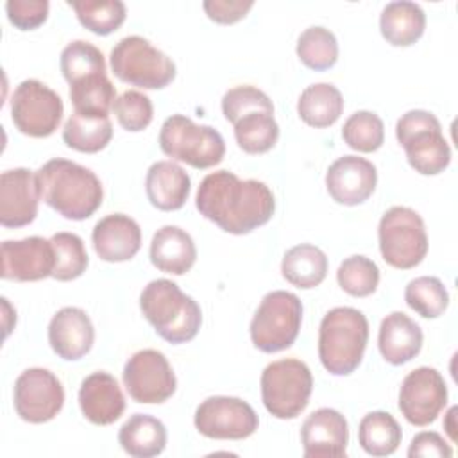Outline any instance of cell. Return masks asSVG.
I'll return each mask as SVG.
<instances>
[{"label":"cell","mask_w":458,"mask_h":458,"mask_svg":"<svg viewBox=\"0 0 458 458\" xmlns=\"http://www.w3.org/2000/svg\"><path fill=\"white\" fill-rule=\"evenodd\" d=\"M200 215L222 231L247 234L265 225L276 209L272 190L256 179L242 181L229 170L208 174L195 197Z\"/></svg>","instance_id":"cell-1"},{"label":"cell","mask_w":458,"mask_h":458,"mask_svg":"<svg viewBox=\"0 0 458 458\" xmlns=\"http://www.w3.org/2000/svg\"><path fill=\"white\" fill-rule=\"evenodd\" d=\"M41 199L68 220H86L102 204L100 179L89 168L55 157L38 172Z\"/></svg>","instance_id":"cell-2"},{"label":"cell","mask_w":458,"mask_h":458,"mask_svg":"<svg viewBox=\"0 0 458 458\" xmlns=\"http://www.w3.org/2000/svg\"><path fill=\"white\" fill-rule=\"evenodd\" d=\"M140 310L156 333L170 344L193 340L202 324L197 301L170 279L150 281L140 295Z\"/></svg>","instance_id":"cell-3"},{"label":"cell","mask_w":458,"mask_h":458,"mask_svg":"<svg viewBox=\"0 0 458 458\" xmlns=\"http://www.w3.org/2000/svg\"><path fill=\"white\" fill-rule=\"evenodd\" d=\"M369 342L367 317L351 306L329 310L318 329V358L322 367L333 376L352 374Z\"/></svg>","instance_id":"cell-4"},{"label":"cell","mask_w":458,"mask_h":458,"mask_svg":"<svg viewBox=\"0 0 458 458\" xmlns=\"http://www.w3.org/2000/svg\"><path fill=\"white\" fill-rule=\"evenodd\" d=\"M395 138L406 152L410 166L422 175H437L451 163V147L438 118L424 109L404 113L395 123Z\"/></svg>","instance_id":"cell-5"},{"label":"cell","mask_w":458,"mask_h":458,"mask_svg":"<svg viewBox=\"0 0 458 458\" xmlns=\"http://www.w3.org/2000/svg\"><path fill=\"white\" fill-rule=\"evenodd\" d=\"M159 147L172 161L206 170L218 165L225 154L222 134L211 125H199L184 114L168 116L159 131Z\"/></svg>","instance_id":"cell-6"},{"label":"cell","mask_w":458,"mask_h":458,"mask_svg":"<svg viewBox=\"0 0 458 458\" xmlns=\"http://www.w3.org/2000/svg\"><path fill=\"white\" fill-rule=\"evenodd\" d=\"M301 324V299L292 292L274 290L261 299L250 320V340L261 352H279L292 347Z\"/></svg>","instance_id":"cell-7"},{"label":"cell","mask_w":458,"mask_h":458,"mask_svg":"<svg viewBox=\"0 0 458 458\" xmlns=\"http://www.w3.org/2000/svg\"><path fill=\"white\" fill-rule=\"evenodd\" d=\"M261 399L276 419H295L308 406L313 390L310 367L295 358L272 361L261 372Z\"/></svg>","instance_id":"cell-8"},{"label":"cell","mask_w":458,"mask_h":458,"mask_svg":"<svg viewBox=\"0 0 458 458\" xmlns=\"http://www.w3.org/2000/svg\"><path fill=\"white\" fill-rule=\"evenodd\" d=\"M113 73L131 86L161 89L175 79L174 61L141 36H127L111 50Z\"/></svg>","instance_id":"cell-9"},{"label":"cell","mask_w":458,"mask_h":458,"mask_svg":"<svg viewBox=\"0 0 458 458\" xmlns=\"http://www.w3.org/2000/svg\"><path fill=\"white\" fill-rule=\"evenodd\" d=\"M379 250L383 259L399 270L417 267L428 254V234L420 215L406 206H392L379 220Z\"/></svg>","instance_id":"cell-10"},{"label":"cell","mask_w":458,"mask_h":458,"mask_svg":"<svg viewBox=\"0 0 458 458\" xmlns=\"http://www.w3.org/2000/svg\"><path fill=\"white\" fill-rule=\"evenodd\" d=\"M61 97L38 79L21 81L11 97V120L14 127L30 138L54 134L63 118Z\"/></svg>","instance_id":"cell-11"},{"label":"cell","mask_w":458,"mask_h":458,"mask_svg":"<svg viewBox=\"0 0 458 458\" xmlns=\"http://www.w3.org/2000/svg\"><path fill=\"white\" fill-rule=\"evenodd\" d=\"M122 377L127 394L140 404H161L177 388L174 369L166 356L156 349L134 352L127 360Z\"/></svg>","instance_id":"cell-12"},{"label":"cell","mask_w":458,"mask_h":458,"mask_svg":"<svg viewBox=\"0 0 458 458\" xmlns=\"http://www.w3.org/2000/svg\"><path fill=\"white\" fill-rule=\"evenodd\" d=\"M200 435L215 440H243L258 429V415L252 406L229 395H213L204 399L193 417Z\"/></svg>","instance_id":"cell-13"},{"label":"cell","mask_w":458,"mask_h":458,"mask_svg":"<svg viewBox=\"0 0 458 458\" xmlns=\"http://www.w3.org/2000/svg\"><path fill=\"white\" fill-rule=\"evenodd\" d=\"M64 404V390L54 372L41 367L23 370L14 383V410L30 424L52 420Z\"/></svg>","instance_id":"cell-14"},{"label":"cell","mask_w":458,"mask_h":458,"mask_svg":"<svg viewBox=\"0 0 458 458\" xmlns=\"http://www.w3.org/2000/svg\"><path fill=\"white\" fill-rule=\"evenodd\" d=\"M447 404V386L442 374L433 367L411 370L401 383L399 410L413 426L435 422Z\"/></svg>","instance_id":"cell-15"},{"label":"cell","mask_w":458,"mask_h":458,"mask_svg":"<svg viewBox=\"0 0 458 458\" xmlns=\"http://www.w3.org/2000/svg\"><path fill=\"white\" fill-rule=\"evenodd\" d=\"M0 276L9 281H39L52 277L55 268V250L50 240L29 236L23 240H5L0 249Z\"/></svg>","instance_id":"cell-16"},{"label":"cell","mask_w":458,"mask_h":458,"mask_svg":"<svg viewBox=\"0 0 458 458\" xmlns=\"http://www.w3.org/2000/svg\"><path fill=\"white\" fill-rule=\"evenodd\" d=\"M41 188L38 174L29 168L5 170L0 175V224L4 227H23L34 222Z\"/></svg>","instance_id":"cell-17"},{"label":"cell","mask_w":458,"mask_h":458,"mask_svg":"<svg viewBox=\"0 0 458 458\" xmlns=\"http://www.w3.org/2000/svg\"><path fill=\"white\" fill-rule=\"evenodd\" d=\"M376 166L358 156L338 157L326 172V188L331 199L344 206L365 202L376 190Z\"/></svg>","instance_id":"cell-18"},{"label":"cell","mask_w":458,"mask_h":458,"mask_svg":"<svg viewBox=\"0 0 458 458\" xmlns=\"http://www.w3.org/2000/svg\"><path fill=\"white\" fill-rule=\"evenodd\" d=\"M306 458L345 456L349 428L345 417L333 408H318L306 417L301 428Z\"/></svg>","instance_id":"cell-19"},{"label":"cell","mask_w":458,"mask_h":458,"mask_svg":"<svg viewBox=\"0 0 458 458\" xmlns=\"http://www.w3.org/2000/svg\"><path fill=\"white\" fill-rule=\"evenodd\" d=\"M93 340L95 329L91 318L81 308H61L48 324V344L52 351L66 361L86 356L93 347Z\"/></svg>","instance_id":"cell-20"},{"label":"cell","mask_w":458,"mask_h":458,"mask_svg":"<svg viewBox=\"0 0 458 458\" xmlns=\"http://www.w3.org/2000/svg\"><path fill=\"white\" fill-rule=\"evenodd\" d=\"M91 242L100 259L122 263L138 254L141 247V229L129 215L111 213L95 224Z\"/></svg>","instance_id":"cell-21"},{"label":"cell","mask_w":458,"mask_h":458,"mask_svg":"<svg viewBox=\"0 0 458 458\" xmlns=\"http://www.w3.org/2000/svg\"><path fill=\"white\" fill-rule=\"evenodd\" d=\"M79 406L91 424L107 426L122 417L125 397L114 376L98 370L82 379L79 388Z\"/></svg>","instance_id":"cell-22"},{"label":"cell","mask_w":458,"mask_h":458,"mask_svg":"<svg viewBox=\"0 0 458 458\" xmlns=\"http://www.w3.org/2000/svg\"><path fill=\"white\" fill-rule=\"evenodd\" d=\"M422 329L403 311H392L381 320L377 345L385 361L403 365L413 360L422 349Z\"/></svg>","instance_id":"cell-23"},{"label":"cell","mask_w":458,"mask_h":458,"mask_svg":"<svg viewBox=\"0 0 458 458\" xmlns=\"http://www.w3.org/2000/svg\"><path fill=\"white\" fill-rule=\"evenodd\" d=\"M197 259L193 238L177 225H163L157 229L150 242L152 265L166 274L182 276Z\"/></svg>","instance_id":"cell-24"},{"label":"cell","mask_w":458,"mask_h":458,"mask_svg":"<svg viewBox=\"0 0 458 458\" xmlns=\"http://www.w3.org/2000/svg\"><path fill=\"white\" fill-rule=\"evenodd\" d=\"M190 175L174 161L154 163L145 177V191L150 204L161 211H175L190 195Z\"/></svg>","instance_id":"cell-25"},{"label":"cell","mask_w":458,"mask_h":458,"mask_svg":"<svg viewBox=\"0 0 458 458\" xmlns=\"http://www.w3.org/2000/svg\"><path fill=\"white\" fill-rule=\"evenodd\" d=\"M426 29V14L415 2H390L379 16L381 36L394 47H410L419 41Z\"/></svg>","instance_id":"cell-26"},{"label":"cell","mask_w":458,"mask_h":458,"mask_svg":"<svg viewBox=\"0 0 458 458\" xmlns=\"http://www.w3.org/2000/svg\"><path fill=\"white\" fill-rule=\"evenodd\" d=\"M118 442L129 456L152 458L166 447V428L152 415L134 413L120 428Z\"/></svg>","instance_id":"cell-27"},{"label":"cell","mask_w":458,"mask_h":458,"mask_svg":"<svg viewBox=\"0 0 458 458\" xmlns=\"http://www.w3.org/2000/svg\"><path fill=\"white\" fill-rule=\"evenodd\" d=\"M283 277L302 290L318 286L327 274V256L311 243H301L288 249L281 261Z\"/></svg>","instance_id":"cell-28"},{"label":"cell","mask_w":458,"mask_h":458,"mask_svg":"<svg viewBox=\"0 0 458 458\" xmlns=\"http://www.w3.org/2000/svg\"><path fill=\"white\" fill-rule=\"evenodd\" d=\"M344 111V98L336 86L329 82H317L308 86L299 100L297 113L301 120L315 129L333 125Z\"/></svg>","instance_id":"cell-29"},{"label":"cell","mask_w":458,"mask_h":458,"mask_svg":"<svg viewBox=\"0 0 458 458\" xmlns=\"http://www.w3.org/2000/svg\"><path fill=\"white\" fill-rule=\"evenodd\" d=\"M111 138L113 123L109 116L81 114L73 111L63 127V141L66 147L84 154L100 152L107 147Z\"/></svg>","instance_id":"cell-30"},{"label":"cell","mask_w":458,"mask_h":458,"mask_svg":"<svg viewBox=\"0 0 458 458\" xmlns=\"http://www.w3.org/2000/svg\"><path fill=\"white\" fill-rule=\"evenodd\" d=\"M403 433L388 411H370L358 426V442L370 456H390L397 451Z\"/></svg>","instance_id":"cell-31"},{"label":"cell","mask_w":458,"mask_h":458,"mask_svg":"<svg viewBox=\"0 0 458 458\" xmlns=\"http://www.w3.org/2000/svg\"><path fill=\"white\" fill-rule=\"evenodd\" d=\"M70 100L75 113L107 116L116 100V89L106 73H95L70 84Z\"/></svg>","instance_id":"cell-32"},{"label":"cell","mask_w":458,"mask_h":458,"mask_svg":"<svg viewBox=\"0 0 458 458\" xmlns=\"http://www.w3.org/2000/svg\"><path fill=\"white\" fill-rule=\"evenodd\" d=\"M234 138L243 152L265 154L277 143L279 125L272 113L252 111L234 123Z\"/></svg>","instance_id":"cell-33"},{"label":"cell","mask_w":458,"mask_h":458,"mask_svg":"<svg viewBox=\"0 0 458 458\" xmlns=\"http://www.w3.org/2000/svg\"><path fill=\"white\" fill-rule=\"evenodd\" d=\"M295 52L304 66L324 72L333 68L338 61V41L329 29L313 25L301 32Z\"/></svg>","instance_id":"cell-34"},{"label":"cell","mask_w":458,"mask_h":458,"mask_svg":"<svg viewBox=\"0 0 458 458\" xmlns=\"http://www.w3.org/2000/svg\"><path fill=\"white\" fill-rule=\"evenodd\" d=\"M82 27L98 36H107L122 27L127 11L120 0H73L68 2Z\"/></svg>","instance_id":"cell-35"},{"label":"cell","mask_w":458,"mask_h":458,"mask_svg":"<svg viewBox=\"0 0 458 458\" xmlns=\"http://www.w3.org/2000/svg\"><path fill=\"white\" fill-rule=\"evenodd\" d=\"M404 301L420 317L437 318L447 310L449 293L438 277L420 276L406 284Z\"/></svg>","instance_id":"cell-36"},{"label":"cell","mask_w":458,"mask_h":458,"mask_svg":"<svg viewBox=\"0 0 458 458\" xmlns=\"http://www.w3.org/2000/svg\"><path fill=\"white\" fill-rule=\"evenodd\" d=\"M55 250V268L52 277L57 281H72L81 277L88 268V252L84 242L75 233H55L50 238Z\"/></svg>","instance_id":"cell-37"},{"label":"cell","mask_w":458,"mask_h":458,"mask_svg":"<svg viewBox=\"0 0 458 458\" xmlns=\"http://www.w3.org/2000/svg\"><path fill=\"white\" fill-rule=\"evenodd\" d=\"M336 281L345 293L352 297H367L374 293L379 284V268L370 258L354 254L340 263Z\"/></svg>","instance_id":"cell-38"},{"label":"cell","mask_w":458,"mask_h":458,"mask_svg":"<svg viewBox=\"0 0 458 458\" xmlns=\"http://www.w3.org/2000/svg\"><path fill=\"white\" fill-rule=\"evenodd\" d=\"M59 66L68 84L88 75L106 73V61L102 52L95 45L81 39L72 41L63 48Z\"/></svg>","instance_id":"cell-39"},{"label":"cell","mask_w":458,"mask_h":458,"mask_svg":"<svg viewBox=\"0 0 458 458\" xmlns=\"http://www.w3.org/2000/svg\"><path fill=\"white\" fill-rule=\"evenodd\" d=\"M344 141L358 152H376L385 141L383 120L372 111H356L342 127Z\"/></svg>","instance_id":"cell-40"},{"label":"cell","mask_w":458,"mask_h":458,"mask_svg":"<svg viewBox=\"0 0 458 458\" xmlns=\"http://www.w3.org/2000/svg\"><path fill=\"white\" fill-rule=\"evenodd\" d=\"M113 113L118 123L129 132H140L147 129L154 118V107L150 98L136 89L123 91L113 104Z\"/></svg>","instance_id":"cell-41"},{"label":"cell","mask_w":458,"mask_h":458,"mask_svg":"<svg viewBox=\"0 0 458 458\" xmlns=\"http://www.w3.org/2000/svg\"><path fill=\"white\" fill-rule=\"evenodd\" d=\"M265 111L274 114V104L268 95L254 86H236L222 97V113L233 125L247 113Z\"/></svg>","instance_id":"cell-42"},{"label":"cell","mask_w":458,"mask_h":458,"mask_svg":"<svg viewBox=\"0 0 458 458\" xmlns=\"http://www.w3.org/2000/svg\"><path fill=\"white\" fill-rule=\"evenodd\" d=\"M50 4L47 0H9L5 4L9 21L20 30H34L47 21Z\"/></svg>","instance_id":"cell-43"},{"label":"cell","mask_w":458,"mask_h":458,"mask_svg":"<svg viewBox=\"0 0 458 458\" xmlns=\"http://www.w3.org/2000/svg\"><path fill=\"white\" fill-rule=\"evenodd\" d=\"M252 5V0H208L202 4L208 18L220 25H231L240 21L247 16Z\"/></svg>","instance_id":"cell-44"},{"label":"cell","mask_w":458,"mask_h":458,"mask_svg":"<svg viewBox=\"0 0 458 458\" xmlns=\"http://www.w3.org/2000/svg\"><path fill=\"white\" fill-rule=\"evenodd\" d=\"M408 456H437V458H451L453 447L444 440L442 435L435 431H420L411 438L408 447Z\"/></svg>","instance_id":"cell-45"},{"label":"cell","mask_w":458,"mask_h":458,"mask_svg":"<svg viewBox=\"0 0 458 458\" xmlns=\"http://www.w3.org/2000/svg\"><path fill=\"white\" fill-rule=\"evenodd\" d=\"M454 413H456V406H453L451 410H449V413H447V417H449V420H453L454 419ZM445 429H447V433H449V437H451V440L454 442V438H456V435H454V424H445Z\"/></svg>","instance_id":"cell-46"}]
</instances>
